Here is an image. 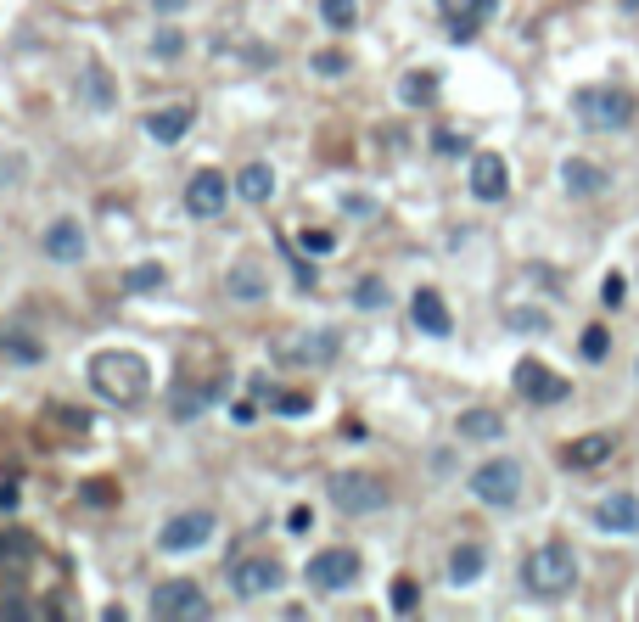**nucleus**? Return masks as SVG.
<instances>
[{
  "mask_svg": "<svg viewBox=\"0 0 639 622\" xmlns=\"http://www.w3.org/2000/svg\"><path fill=\"white\" fill-rule=\"evenodd\" d=\"M90 387H96L107 404H141L146 393H152V370H146L141 354H124V348H101L96 359H90Z\"/></svg>",
  "mask_w": 639,
  "mask_h": 622,
  "instance_id": "nucleus-1",
  "label": "nucleus"
},
{
  "mask_svg": "<svg viewBox=\"0 0 639 622\" xmlns=\"http://www.w3.org/2000/svg\"><path fill=\"white\" fill-rule=\"evenodd\" d=\"M522 583L527 594H539V600H567L578 589V555L567 544H539V550L522 561Z\"/></svg>",
  "mask_w": 639,
  "mask_h": 622,
  "instance_id": "nucleus-2",
  "label": "nucleus"
},
{
  "mask_svg": "<svg viewBox=\"0 0 639 622\" xmlns=\"http://www.w3.org/2000/svg\"><path fill=\"white\" fill-rule=\"evenodd\" d=\"M572 113H578L583 129H595V135H611V129H628L639 113V101L617 85H589L572 96Z\"/></svg>",
  "mask_w": 639,
  "mask_h": 622,
  "instance_id": "nucleus-3",
  "label": "nucleus"
},
{
  "mask_svg": "<svg viewBox=\"0 0 639 622\" xmlns=\"http://www.w3.org/2000/svg\"><path fill=\"white\" fill-rule=\"evenodd\" d=\"M326 499L342 510V516H376V510L393 505V494H387V482L376 477V471H331Z\"/></svg>",
  "mask_w": 639,
  "mask_h": 622,
  "instance_id": "nucleus-4",
  "label": "nucleus"
},
{
  "mask_svg": "<svg viewBox=\"0 0 639 622\" xmlns=\"http://www.w3.org/2000/svg\"><path fill=\"white\" fill-rule=\"evenodd\" d=\"M337 354H342V337L331 326H309V331L275 337V359H281L286 370H326Z\"/></svg>",
  "mask_w": 639,
  "mask_h": 622,
  "instance_id": "nucleus-5",
  "label": "nucleus"
},
{
  "mask_svg": "<svg viewBox=\"0 0 639 622\" xmlns=\"http://www.w3.org/2000/svg\"><path fill=\"white\" fill-rule=\"evenodd\" d=\"M471 494L483 499L488 510H511L522 499V466L516 460H483L471 471Z\"/></svg>",
  "mask_w": 639,
  "mask_h": 622,
  "instance_id": "nucleus-6",
  "label": "nucleus"
},
{
  "mask_svg": "<svg viewBox=\"0 0 639 622\" xmlns=\"http://www.w3.org/2000/svg\"><path fill=\"white\" fill-rule=\"evenodd\" d=\"M152 617H163V622H208L213 606H208V594H202L191 578H174V583H163V589H152Z\"/></svg>",
  "mask_w": 639,
  "mask_h": 622,
  "instance_id": "nucleus-7",
  "label": "nucleus"
},
{
  "mask_svg": "<svg viewBox=\"0 0 639 622\" xmlns=\"http://www.w3.org/2000/svg\"><path fill=\"white\" fill-rule=\"evenodd\" d=\"M365 572V561H359V550H320L309 566H303V583L309 589H320V594H337V589H348V583Z\"/></svg>",
  "mask_w": 639,
  "mask_h": 622,
  "instance_id": "nucleus-8",
  "label": "nucleus"
},
{
  "mask_svg": "<svg viewBox=\"0 0 639 622\" xmlns=\"http://www.w3.org/2000/svg\"><path fill=\"white\" fill-rule=\"evenodd\" d=\"M213 527H219V516H213V510H180V516H169V522H163V533H157V544H163V550L169 555H191V550H202V544H208L213 538Z\"/></svg>",
  "mask_w": 639,
  "mask_h": 622,
  "instance_id": "nucleus-9",
  "label": "nucleus"
},
{
  "mask_svg": "<svg viewBox=\"0 0 639 622\" xmlns=\"http://www.w3.org/2000/svg\"><path fill=\"white\" fill-rule=\"evenodd\" d=\"M230 191H236V185H230L219 169H197L191 185H185V213H191V219H219L225 202H230Z\"/></svg>",
  "mask_w": 639,
  "mask_h": 622,
  "instance_id": "nucleus-10",
  "label": "nucleus"
},
{
  "mask_svg": "<svg viewBox=\"0 0 639 622\" xmlns=\"http://www.w3.org/2000/svg\"><path fill=\"white\" fill-rule=\"evenodd\" d=\"M281 583H286V566L275 561V555H247V561H236V572H230V589L242 594V600L275 594Z\"/></svg>",
  "mask_w": 639,
  "mask_h": 622,
  "instance_id": "nucleus-11",
  "label": "nucleus"
},
{
  "mask_svg": "<svg viewBox=\"0 0 639 622\" xmlns=\"http://www.w3.org/2000/svg\"><path fill=\"white\" fill-rule=\"evenodd\" d=\"M511 382H516V393H522L527 404H561V398L572 393V387H567V376H555V370L544 365V359H522Z\"/></svg>",
  "mask_w": 639,
  "mask_h": 622,
  "instance_id": "nucleus-12",
  "label": "nucleus"
},
{
  "mask_svg": "<svg viewBox=\"0 0 639 622\" xmlns=\"http://www.w3.org/2000/svg\"><path fill=\"white\" fill-rule=\"evenodd\" d=\"M471 197L477 202H505L511 197V169L499 152H477L471 157Z\"/></svg>",
  "mask_w": 639,
  "mask_h": 622,
  "instance_id": "nucleus-13",
  "label": "nucleus"
},
{
  "mask_svg": "<svg viewBox=\"0 0 639 622\" xmlns=\"http://www.w3.org/2000/svg\"><path fill=\"white\" fill-rule=\"evenodd\" d=\"M85 247L90 241H85V225H79V219H57V225L40 236V253L51 258V264H79Z\"/></svg>",
  "mask_w": 639,
  "mask_h": 622,
  "instance_id": "nucleus-14",
  "label": "nucleus"
},
{
  "mask_svg": "<svg viewBox=\"0 0 639 622\" xmlns=\"http://www.w3.org/2000/svg\"><path fill=\"white\" fill-rule=\"evenodd\" d=\"M79 101H85L90 113H107L118 101V79H113V68L101 57H90L85 68H79Z\"/></svg>",
  "mask_w": 639,
  "mask_h": 622,
  "instance_id": "nucleus-15",
  "label": "nucleus"
},
{
  "mask_svg": "<svg viewBox=\"0 0 639 622\" xmlns=\"http://www.w3.org/2000/svg\"><path fill=\"white\" fill-rule=\"evenodd\" d=\"M410 320H415V331H426V337H449V331H455V320H449V303H443L432 286H415Z\"/></svg>",
  "mask_w": 639,
  "mask_h": 622,
  "instance_id": "nucleus-16",
  "label": "nucleus"
},
{
  "mask_svg": "<svg viewBox=\"0 0 639 622\" xmlns=\"http://www.w3.org/2000/svg\"><path fill=\"white\" fill-rule=\"evenodd\" d=\"M191 124H197V107H191V101L146 113V135H152L157 146H174V141H185V129H191Z\"/></svg>",
  "mask_w": 639,
  "mask_h": 622,
  "instance_id": "nucleus-17",
  "label": "nucleus"
},
{
  "mask_svg": "<svg viewBox=\"0 0 639 622\" xmlns=\"http://www.w3.org/2000/svg\"><path fill=\"white\" fill-rule=\"evenodd\" d=\"M595 527L600 533H639V499L634 494H606L595 505Z\"/></svg>",
  "mask_w": 639,
  "mask_h": 622,
  "instance_id": "nucleus-18",
  "label": "nucleus"
},
{
  "mask_svg": "<svg viewBox=\"0 0 639 622\" xmlns=\"http://www.w3.org/2000/svg\"><path fill=\"white\" fill-rule=\"evenodd\" d=\"M561 185H567L572 197H600L611 185V174L600 169V163H589V157H567V163H561Z\"/></svg>",
  "mask_w": 639,
  "mask_h": 622,
  "instance_id": "nucleus-19",
  "label": "nucleus"
},
{
  "mask_svg": "<svg viewBox=\"0 0 639 622\" xmlns=\"http://www.w3.org/2000/svg\"><path fill=\"white\" fill-rule=\"evenodd\" d=\"M225 292L236 297V303H264V292H270V281H264V264H258V258H236V264H230Z\"/></svg>",
  "mask_w": 639,
  "mask_h": 622,
  "instance_id": "nucleus-20",
  "label": "nucleus"
},
{
  "mask_svg": "<svg viewBox=\"0 0 639 622\" xmlns=\"http://www.w3.org/2000/svg\"><path fill=\"white\" fill-rule=\"evenodd\" d=\"M561 460H567L572 471H595L611 460V438L606 432H589V438H572L567 449H561Z\"/></svg>",
  "mask_w": 639,
  "mask_h": 622,
  "instance_id": "nucleus-21",
  "label": "nucleus"
},
{
  "mask_svg": "<svg viewBox=\"0 0 639 622\" xmlns=\"http://www.w3.org/2000/svg\"><path fill=\"white\" fill-rule=\"evenodd\" d=\"M438 12L449 17V34H455V40H466V34L477 29L488 12H494V0H438Z\"/></svg>",
  "mask_w": 639,
  "mask_h": 622,
  "instance_id": "nucleus-22",
  "label": "nucleus"
},
{
  "mask_svg": "<svg viewBox=\"0 0 639 622\" xmlns=\"http://www.w3.org/2000/svg\"><path fill=\"white\" fill-rule=\"evenodd\" d=\"M236 197L253 202V208H258V202H270L275 197V169H270V163H247V169L236 174Z\"/></svg>",
  "mask_w": 639,
  "mask_h": 622,
  "instance_id": "nucleus-23",
  "label": "nucleus"
},
{
  "mask_svg": "<svg viewBox=\"0 0 639 622\" xmlns=\"http://www.w3.org/2000/svg\"><path fill=\"white\" fill-rule=\"evenodd\" d=\"M483 566H488L483 544H455V550H449V583H477Z\"/></svg>",
  "mask_w": 639,
  "mask_h": 622,
  "instance_id": "nucleus-24",
  "label": "nucleus"
},
{
  "mask_svg": "<svg viewBox=\"0 0 639 622\" xmlns=\"http://www.w3.org/2000/svg\"><path fill=\"white\" fill-rule=\"evenodd\" d=\"M219 393H225V382H219V376H213V382L202 387V393H197V387H174V421H197V415L208 410V404H213Z\"/></svg>",
  "mask_w": 639,
  "mask_h": 622,
  "instance_id": "nucleus-25",
  "label": "nucleus"
},
{
  "mask_svg": "<svg viewBox=\"0 0 639 622\" xmlns=\"http://www.w3.org/2000/svg\"><path fill=\"white\" fill-rule=\"evenodd\" d=\"M398 101L404 107H432L438 101V73H404L398 79Z\"/></svg>",
  "mask_w": 639,
  "mask_h": 622,
  "instance_id": "nucleus-26",
  "label": "nucleus"
},
{
  "mask_svg": "<svg viewBox=\"0 0 639 622\" xmlns=\"http://www.w3.org/2000/svg\"><path fill=\"white\" fill-rule=\"evenodd\" d=\"M460 438L494 443V438H505V421H499L494 410H466V415H460Z\"/></svg>",
  "mask_w": 639,
  "mask_h": 622,
  "instance_id": "nucleus-27",
  "label": "nucleus"
},
{
  "mask_svg": "<svg viewBox=\"0 0 639 622\" xmlns=\"http://www.w3.org/2000/svg\"><path fill=\"white\" fill-rule=\"evenodd\" d=\"M163 281H169V269H163V264H135V269H124V292H129V297L157 292Z\"/></svg>",
  "mask_w": 639,
  "mask_h": 622,
  "instance_id": "nucleus-28",
  "label": "nucleus"
},
{
  "mask_svg": "<svg viewBox=\"0 0 639 622\" xmlns=\"http://www.w3.org/2000/svg\"><path fill=\"white\" fill-rule=\"evenodd\" d=\"M0 348H6V354L12 359H23V365H40L45 359V348L34 337H23V331H12V326H0Z\"/></svg>",
  "mask_w": 639,
  "mask_h": 622,
  "instance_id": "nucleus-29",
  "label": "nucleus"
},
{
  "mask_svg": "<svg viewBox=\"0 0 639 622\" xmlns=\"http://www.w3.org/2000/svg\"><path fill=\"white\" fill-rule=\"evenodd\" d=\"M387 606H393L398 617H415V611H421V583H415V578H393V589H387Z\"/></svg>",
  "mask_w": 639,
  "mask_h": 622,
  "instance_id": "nucleus-30",
  "label": "nucleus"
},
{
  "mask_svg": "<svg viewBox=\"0 0 639 622\" xmlns=\"http://www.w3.org/2000/svg\"><path fill=\"white\" fill-rule=\"evenodd\" d=\"M320 17H326V29H354L359 23V0H320Z\"/></svg>",
  "mask_w": 639,
  "mask_h": 622,
  "instance_id": "nucleus-31",
  "label": "nucleus"
},
{
  "mask_svg": "<svg viewBox=\"0 0 639 622\" xmlns=\"http://www.w3.org/2000/svg\"><path fill=\"white\" fill-rule=\"evenodd\" d=\"M270 410H275V415H286V421H303V415L314 410V398H309V393H292V387H286V393H275V398H270Z\"/></svg>",
  "mask_w": 639,
  "mask_h": 622,
  "instance_id": "nucleus-32",
  "label": "nucleus"
},
{
  "mask_svg": "<svg viewBox=\"0 0 639 622\" xmlns=\"http://www.w3.org/2000/svg\"><path fill=\"white\" fill-rule=\"evenodd\" d=\"M354 309H387V281L382 275H365L354 286Z\"/></svg>",
  "mask_w": 639,
  "mask_h": 622,
  "instance_id": "nucleus-33",
  "label": "nucleus"
},
{
  "mask_svg": "<svg viewBox=\"0 0 639 622\" xmlns=\"http://www.w3.org/2000/svg\"><path fill=\"white\" fill-rule=\"evenodd\" d=\"M79 499H85V505H96V510H113L118 488L107 477H96V482H79Z\"/></svg>",
  "mask_w": 639,
  "mask_h": 622,
  "instance_id": "nucleus-34",
  "label": "nucleus"
},
{
  "mask_svg": "<svg viewBox=\"0 0 639 622\" xmlns=\"http://www.w3.org/2000/svg\"><path fill=\"white\" fill-rule=\"evenodd\" d=\"M180 51H185V34H180V29H157V34H152V57H157V62H174Z\"/></svg>",
  "mask_w": 639,
  "mask_h": 622,
  "instance_id": "nucleus-35",
  "label": "nucleus"
},
{
  "mask_svg": "<svg viewBox=\"0 0 639 622\" xmlns=\"http://www.w3.org/2000/svg\"><path fill=\"white\" fill-rule=\"evenodd\" d=\"M578 348H583V359L595 365V359H606V354H611V331H606V326H589V331H583Z\"/></svg>",
  "mask_w": 639,
  "mask_h": 622,
  "instance_id": "nucleus-36",
  "label": "nucleus"
},
{
  "mask_svg": "<svg viewBox=\"0 0 639 622\" xmlns=\"http://www.w3.org/2000/svg\"><path fill=\"white\" fill-rule=\"evenodd\" d=\"M314 73L320 79H342L348 73V51H314Z\"/></svg>",
  "mask_w": 639,
  "mask_h": 622,
  "instance_id": "nucleus-37",
  "label": "nucleus"
},
{
  "mask_svg": "<svg viewBox=\"0 0 639 622\" xmlns=\"http://www.w3.org/2000/svg\"><path fill=\"white\" fill-rule=\"evenodd\" d=\"M466 135H455V129H438V135H432V152L438 157H466Z\"/></svg>",
  "mask_w": 639,
  "mask_h": 622,
  "instance_id": "nucleus-38",
  "label": "nucleus"
},
{
  "mask_svg": "<svg viewBox=\"0 0 639 622\" xmlns=\"http://www.w3.org/2000/svg\"><path fill=\"white\" fill-rule=\"evenodd\" d=\"M331 247H337V236H331V230H303V253H309V258H326Z\"/></svg>",
  "mask_w": 639,
  "mask_h": 622,
  "instance_id": "nucleus-39",
  "label": "nucleus"
},
{
  "mask_svg": "<svg viewBox=\"0 0 639 622\" xmlns=\"http://www.w3.org/2000/svg\"><path fill=\"white\" fill-rule=\"evenodd\" d=\"M511 326H516V331H550L539 309H511Z\"/></svg>",
  "mask_w": 639,
  "mask_h": 622,
  "instance_id": "nucleus-40",
  "label": "nucleus"
},
{
  "mask_svg": "<svg viewBox=\"0 0 639 622\" xmlns=\"http://www.w3.org/2000/svg\"><path fill=\"white\" fill-rule=\"evenodd\" d=\"M600 297H606L611 309H617V303H623V297H628V281H623V275H606V286H600Z\"/></svg>",
  "mask_w": 639,
  "mask_h": 622,
  "instance_id": "nucleus-41",
  "label": "nucleus"
},
{
  "mask_svg": "<svg viewBox=\"0 0 639 622\" xmlns=\"http://www.w3.org/2000/svg\"><path fill=\"white\" fill-rule=\"evenodd\" d=\"M286 527H292V533H309V527H314V510H309V505L286 510Z\"/></svg>",
  "mask_w": 639,
  "mask_h": 622,
  "instance_id": "nucleus-42",
  "label": "nucleus"
},
{
  "mask_svg": "<svg viewBox=\"0 0 639 622\" xmlns=\"http://www.w3.org/2000/svg\"><path fill=\"white\" fill-rule=\"evenodd\" d=\"M247 393H253V398H258V404H270V398H275V393H281V387H275V382H258V376H253V382H247Z\"/></svg>",
  "mask_w": 639,
  "mask_h": 622,
  "instance_id": "nucleus-43",
  "label": "nucleus"
},
{
  "mask_svg": "<svg viewBox=\"0 0 639 622\" xmlns=\"http://www.w3.org/2000/svg\"><path fill=\"white\" fill-rule=\"evenodd\" d=\"M230 421H236V426H253L258 421V398H253V404H236V410H230Z\"/></svg>",
  "mask_w": 639,
  "mask_h": 622,
  "instance_id": "nucleus-44",
  "label": "nucleus"
},
{
  "mask_svg": "<svg viewBox=\"0 0 639 622\" xmlns=\"http://www.w3.org/2000/svg\"><path fill=\"white\" fill-rule=\"evenodd\" d=\"M0 510H17V482H0Z\"/></svg>",
  "mask_w": 639,
  "mask_h": 622,
  "instance_id": "nucleus-45",
  "label": "nucleus"
},
{
  "mask_svg": "<svg viewBox=\"0 0 639 622\" xmlns=\"http://www.w3.org/2000/svg\"><path fill=\"white\" fill-rule=\"evenodd\" d=\"M180 6H191V0H157V12L169 17V12H180Z\"/></svg>",
  "mask_w": 639,
  "mask_h": 622,
  "instance_id": "nucleus-46",
  "label": "nucleus"
},
{
  "mask_svg": "<svg viewBox=\"0 0 639 622\" xmlns=\"http://www.w3.org/2000/svg\"><path fill=\"white\" fill-rule=\"evenodd\" d=\"M0 561H6V544H0Z\"/></svg>",
  "mask_w": 639,
  "mask_h": 622,
  "instance_id": "nucleus-47",
  "label": "nucleus"
}]
</instances>
